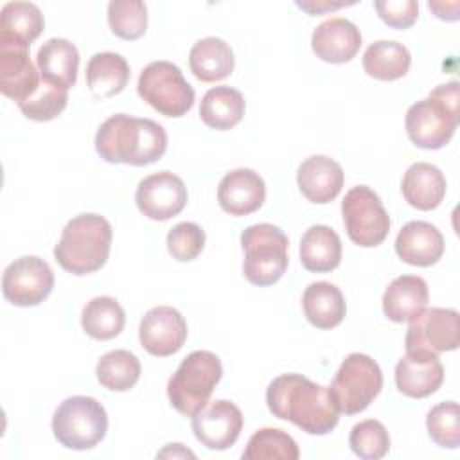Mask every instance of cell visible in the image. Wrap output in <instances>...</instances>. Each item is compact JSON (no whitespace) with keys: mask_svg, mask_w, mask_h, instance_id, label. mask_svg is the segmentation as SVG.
I'll return each instance as SVG.
<instances>
[{"mask_svg":"<svg viewBox=\"0 0 460 460\" xmlns=\"http://www.w3.org/2000/svg\"><path fill=\"white\" fill-rule=\"evenodd\" d=\"M266 404L277 419L289 420L309 435H327L340 420V410L329 388L302 374L275 377L268 385Z\"/></svg>","mask_w":460,"mask_h":460,"instance_id":"cell-1","label":"cell"},{"mask_svg":"<svg viewBox=\"0 0 460 460\" xmlns=\"http://www.w3.org/2000/svg\"><path fill=\"white\" fill-rule=\"evenodd\" d=\"M167 149L165 129L151 120L117 113L106 119L95 133V151L110 164L149 165Z\"/></svg>","mask_w":460,"mask_h":460,"instance_id":"cell-2","label":"cell"},{"mask_svg":"<svg viewBox=\"0 0 460 460\" xmlns=\"http://www.w3.org/2000/svg\"><path fill=\"white\" fill-rule=\"evenodd\" d=\"M111 237V225L104 216L79 214L65 225L54 248V257L72 275L93 273L106 264Z\"/></svg>","mask_w":460,"mask_h":460,"instance_id":"cell-3","label":"cell"},{"mask_svg":"<svg viewBox=\"0 0 460 460\" xmlns=\"http://www.w3.org/2000/svg\"><path fill=\"white\" fill-rule=\"evenodd\" d=\"M458 81L438 84L406 111L404 126L410 140L422 149L444 147L458 126Z\"/></svg>","mask_w":460,"mask_h":460,"instance_id":"cell-4","label":"cell"},{"mask_svg":"<svg viewBox=\"0 0 460 460\" xmlns=\"http://www.w3.org/2000/svg\"><path fill=\"white\" fill-rule=\"evenodd\" d=\"M221 359L210 350H194L176 368L167 383V397L176 411L192 417L203 408L221 381Z\"/></svg>","mask_w":460,"mask_h":460,"instance_id":"cell-5","label":"cell"},{"mask_svg":"<svg viewBox=\"0 0 460 460\" xmlns=\"http://www.w3.org/2000/svg\"><path fill=\"white\" fill-rule=\"evenodd\" d=\"M288 235L271 223L252 225L241 234L244 252L243 273L253 286L266 288L282 279L288 270Z\"/></svg>","mask_w":460,"mask_h":460,"instance_id":"cell-6","label":"cell"},{"mask_svg":"<svg viewBox=\"0 0 460 460\" xmlns=\"http://www.w3.org/2000/svg\"><path fill=\"white\" fill-rule=\"evenodd\" d=\"M52 431L56 440L68 449H92L106 437V410L93 397L72 395L54 411Z\"/></svg>","mask_w":460,"mask_h":460,"instance_id":"cell-7","label":"cell"},{"mask_svg":"<svg viewBox=\"0 0 460 460\" xmlns=\"http://www.w3.org/2000/svg\"><path fill=\"white\" fill-rule=\"evenodd\" d=\"M381 388L383 372L379 365L367 354L352 352L341 361L329 392L340 413L354 415L367 410Z\"/></svg>","mask_w":460,"mask_h":460,"instance_id":"cell-8","label":"cell"},{"mask_svg":"<svg viewBox=\"0 0 460 460\" xmlns=\"http://www.w3.org/2000/svg\"><path fill=\"white\" fill-rule=\"evenodd\" d=\"M138 95L165 117H183L194 104V88L171 61H153L138 75Z\"/></svg>","mask_w":460,"mask_h":460,"instance_id":"cell-9","label":"cell"},{"mask_svg":"<svg viewBox=\"0 0 460 460\" xmlns=\"http://www.w3.org/2000/svg\"><path fill=\"white\" fill-rule=\"evenodd\" d=\"M341 216L349 239L358 246H379L390 232V216L381 198L367 185H356L345 194Z\"/></svg>","mask_w":460,"mask_h":460,"instance_id":"cell-10","label":"cell"},{"mask_svg":"<svg viewBox=\"0 0 460 460\" xmlns=\"http://www.w3.org/2000/svg\"><path fill=\"white\" fill-rule=\"evenodd\" d=\"M460 345V316L455 309H422L413 320L404 338L406 354L438 358Z\"/></svg>","mask_w":460,"mask_h":460,"instance_id":"cell-11","label":"cell"},{"mask_svg":"<svg viewBox=\"0 0 460 460\" xmlns=\"http://www.w3.org/2000/svg\"><path fill=\"white\" fill-rule=\"evenodd\" d=\"M54 288V273L47 261L25 255L13 261L2 275V293L18 307L40 305Z\"/></svg>","mask_w":460,"mask_h":460,"instance_id":"cell-12","label":"cell"},{"mask_svg":"<svg viewBox=\"0 0 460 460\" xmlns=\"http://www.w3.org/2000/svg\"><path fill=\"white\" fill-rule=\"evenodd\" d=\"M138 210L153 221H167L180 214L187 205V187L171 171L146 176L135 192Z\"/></svg>","mask_w":460,"mask_h":460,"instance_id":"cell-13","label":"cell"},{"mask_svg":"<svg viewBox=\"0 0 460 460\" xmlns=\"http://www.w3.org/2000/svg\"><path fill=\"white\" fill-rule=\"evenodd\" d=\"M190 419L198 442L214 451H223L234 446L243 429L241 410L225 399L207 402Z\"/></svg>","mask_w":460,"mask_h":460,"instance_id":"cell-14","label":"cell"},{"mask_svg":"<svg viewBox=\"0 0 460 460\" xmlns=\"http://www.w3.org/2000/svg\"><path fill=\"white\" fill-rule=\"evenodd\" d=\"M138 338L149 354L165 358L183 347L187 340V322L178 309L156 305L142 316Z\"/></svg>","mask_w":460,"mask_h":460,"instance_id":"cell-15","label":"cell"},{"mask_svg":"<svg viewBox=\"0 0 460 460\" xmlns=\"http://www.w3.org/2000/svg\"><path fill=\"white\" fill-rule=\"evenodd\" d=\"M41 75L29 58V47L0 41V92L16 104L40 88Z\"/></svg>","mask_w":460,"mask_h":460,"instance_id":"cell-16","label":"cell"},{"mask_svg":"<svg viewBox=\"0 0 460 460\" xmlns=\"http://www.w3.org/2000/svg\"><path fill=\"white\" fill-rule=\"evenodd\" d=\"M266 198V185L253 169L239 167L223 176L217 187L219 207L230 216H248L259 210Z\"/></svg>","mask_w":460,"mask_h":460,"instance_id":"cell-17","label":"cell"},{"mask_svg":"<svg viewBox=\"0 0 460 460\" xmlns=\"http://www.w3.org/2000/svg\"><path fill=\"white\" fill-rule=\"evenodd\" d=\"M359 47L361 32L347 18H329L311 36L313 52L327 63H347L358 54Z\"/></svg>","mask_w":460,"mask_h":460,"instance_id":"cell-18","label":"cell"},{"mask_svg":"<svg viewBox=\"0 0 460 460\" xmlns=\"http://www.w3.org/2000/svg\"><path fill=\"white\" fill-rule=\"evenodd\" d=\"M343 169L341 165L325 155H314L305 158L296 172V183L300 192L311 203H329L332 201L343 187Z\"/></svg>","mask_w":460,"mask_h":460,"instance_id":"cell-19","label":"cell"},{"mask_svg":"<svg viewBox=\"0 0 460 460\" xmlns=\"http://www.w3.org/2000/svg\"><path fill=\"white\" fill-rule=\"evenodd\" d=\"M395 252L406 264L428 268L442 257L444 235L428 221H410L395 237Z\"/></svg>","mask_w":460,"mask_h":460,"instance_id":"cell-20","label":"cell"},{"mask_svg":"<svg viewBox=\"0 0 460 460\" xmlns=\"http://www.w3.org/2000/svg\"><path fill=\"white\" fill-rule=\"evenodd\" d=\"M36 65L43 81L70 90L77 79L79 50L65 38H50L38 49Z\"/></svg>","mask_w":460,"mask_h":460,"instance_id":"cell-21","label":"cell"},{"mask_svg":"<svg viewBox=\"0 0 460 460\" xmlns=\"http://www.w3.org/2000/svg\"><path fill=\"white\" fill-rule=\"evenodd\" d=\"M429 300L428 284L417 275H401L394 279L383 293V313L395 323L413 320Z\"/></svg>","mask_w":460,"mask_h":460,"instance_id":"cell-22","label":"cell"},{"mask_svg":"<svg viewBox=\"0 0 460 460\" xmlns=\"http://www.w3.org/2000/svg\"><path fill=\"white\" fill-rule=\"evenodd\" d=\"M442 381L444 367L438 358L404 354L395 365L397 390L408 397H428L440 388Z\"/></svg>","mask_w":460,"mask_h":460,"instance_id":"cell-23","label":"cell"},{"mask_svg":"<svg viewBox=\"0 0 460 460\" xmlns=\"http://www.w3.org/2000/svg\"><path fill=\"white\" fill-rule=\"evenodd\" d=\"M446 187L442 171L428 162L411 164L401 181L404 199L417 210L437 208L446 196Z\"/></svg>","mask_w":460,"mask_h":460,"instance_id":"cell-24","label":"cell"},{"mask_svg":"<svg viewBox=\"0 0 460 460\" xmlns=\"http://www.w3.org/2000/svg\"><path fill=\"white\" fill-rule=\"evenodd\" d=\"M300 262L307 271L327 273L341 262V241L327 225H313L300 239Z\"/></svg>","mask_w":460,"mask_h":460,"instance_id":"cell-25","label":"cell"},{"mask_svg":"<svg viewBox=\"0 0 460 460\" xmlns=\"http://www.w3.org/2000/svg\"><path fill=\"white\" fill-rule=\"evenodd\" d=\"M304 314L316 329H332L340 325L347 313L341 291L325 280L311 282L302 295Z\"/></svg>","mask_w":460,"mask_h":460,"instance_id":"cell-26","label":"cell"},{"mask_svg":"<svg viewBox=\"0 0 460 460\" xmlns=\"http://www.w3.org/2000/svg\"><path fill=\"white\" fill-rule=\"evenodd\" d=\"M235 59L230 45L216 36L198 40L189 52L190 72L203 83H216L228 77Z\"/></svg>","mask_w":460,"mask_h":460,"instance_id":"cell-27","label":"cell"},{"mask_svg":"<svg viewBox=\"0 0 460 460\" xmlns=\"http://www.w3.org/2000/svg\"><path fill=\"white\" fill-rule=\"evenodd\" d=\"M43 27L45 20L36 4L9 2L0 11V41L29 47Z\"/></svg>","mask_w":460,"mask_h":460,"instance_id":"cell-28","label":"cell"},{"mask_svg":"<svg viewBox=\"0 0 460 460\" xmlns=\"http://www.w3.org/2000/svg\"><path fill=\"white\" fill-rule=\"evenodd\" d=\"M129 81V65L117 52H97L86 65V83L93 95L113 97L120 93Z\"/></svg>","mask_w":460,"mask_h":460,"instance_id":"cell-29","label":"cell"},{"mask_svg":"<svg viewBox=\"0 0 460 460\" xmlns=\"http://www.w3.org/2000/svg\"><path fill=\"white\" fill-rule=\"evenodd\" d=\"M246 102L239 90L230 86H216L203 95L199 117L208 128L225 131L241 122Z\"/></svg>","mask_w":460,"mask_h":460,"instance_id":"cell-30","label":"cell"},{"mask_svg":"<svg viewBox=\"0 0 460 460\" xmlns=\"http://www.w3.org/2000/svg\"><path fill=\"white\" fill-rule=\"evenodd\" d=\"M410 50L397 41L379 40L367 47L363 54L365 72L379 81H394L404 77L410 70Z\"/></svg>","mask_w":460,"mask_h":460,"instance_id":"cell-31","label":"cell"},{"mask_svg":"<svg viewBox=\"0 0 460 460\" xmlns=\"http://www.w3.org/2000/svg\"><path fill=\"white\" fill-rule=\"evenodd\" d=\"M126 323V313L113 296L92 298L81 313L83 331L93 340H111L120 334Z\"/></svg>","mask_w":460,"mask_h":460,"instance_id":"cell-32","label":"cell"},{"mask_svg":"<svg viewBox=\"0 0 460 460\" xmlns=\"http://www.w3.org/2000/svg\"><path fill=\"white\" fill-rule=\"evenodd\" d=\"M95 374L104 388L111 392H126L133 388L140 377V361L129 350H110L97 361Z\"/></svg>","mask_w":460,"mask_h":460,"instance_id":"cell-33","label":"cell"},{"mask_svg":"<svg viewBox=\"0 0 460 460\" xmlns=\"http://www.w3.org/2000/svg\"><path fill=\"white\" fill-rule=\"evenodd\" d=\"M298 456L293 437L279 428L257 429L243 451V460H296Z\"/></svg>","mask_w":460,"mask_h":460,"instance_id":"cell-34","label":"cell"},{"mask_svg":"<svg viewBox=\"0 0 460 460\" xmlns=\"http://www.w3.org/2000/svg\"><path fill=\"white\" fill-rule=\"evenodd\" d=\"M108 23L115 36L138 40L147 27V7L140 0H111L108 4Z\"/></svg>","mask_w":460,"mask_h":460,"instance_id":"cell-35","label":"cell"},{"mask_svg":"<svg viewBox=\"0 0 460 460\" xmlns=\"http://www.w3.org/2000/svg\"><path fill=\"white\" fill-rule=\"evenodd\" d=\"M426 428L431 440L447 449L460 446V410L458 402L444 401L435 404L426 415Z\"/></svg>","mask_w":460,"mask_h":460,"instance_id":"cell-36","label":"cell"},{"mask_svg":"<svg viewBox=\"0 0 460 460\" xmlns=\"http://www.w3.org/2000/svg\"><path fill=\"white\" fill-rule=\"evenodd\" d=\"M349 444L356 456L363 460H379L390 449V435L379 420L367 419L350 429Z\"/></svg>","mask_w":460,"mask_h":460,"instance_id":"cell-37","label":"cell"},{"mask_svg":"<svg viewBox=\"0 0 460 460\" xmlns=\"http://www.w3.org/2000/svg\"><path fill=\"white\" fill-rule=\"evenodd\" d=\"M66 102H68V90H63L41 79L36 93L27 101L20 102L18 108L27 119L36 122H47L56 119L66 108Z\"/></svg>","mask_w":460,"mask_h":460,"instance_id":"cell-38","label":"cell"},{"mask_svg":"<svg viewBox=\"0 0 460 460\" xmlns=\"http://www.w3.org/2000/svg\"><path fill=\"white\" fill-rule=\"evenodd\" d=\"M167 250L169 253L180 261V262H189L194 261L205 246V232L199 225L183 221L174 225L169 234H167Z\"/></svg>","mask_w":460,"mask_h":460,"instance_id":"cell-39","label":"cell"},{"mask_svg":"<svg viewBox=\"0 0 460 460\" xmlns=\"http://www.w3.org/2000/svg\"><path fill=\"white\" fill-rule=\"evenodd\" d=\"M374 7L379 18L394 29H408L419 16V4L415 0H377Z\"/></svg>","mask_w":460,"mask_h":460,"instance_id":"cell-40","label":"cell"},{"mask_svg":"<svg viewBox=\"0 0 460 460\" xmlns=\"http://www.w3.org/2000/svg\"><path fill=\"white\" fill-rule=\"evenodd\" d=\"M296 5L304 11H307L309 14H320V13H325V11L340 9L345 4L343 2H340V4H332V2H296Z\"/></svg>","mask_w":460,"mask_h":460,"instance_id":"cell-41","label":"cell"},{"mask_svg":"<svg viewBox=\"0 0 460 460\" xmlns=\"http://www.w3.org/2000/svg\"><path fill=\"white\" fill-rule=\"evenodd\" d=\"M167 455H172V456L181 455V456H190V458H194V453H190L189 449H183L181 444H169L164 451L158 453V456H167Z\"/></svg>","mask_w":460,"mask_h":460,"instance_id":"cell-42","label":"cell"}]
</instances>
